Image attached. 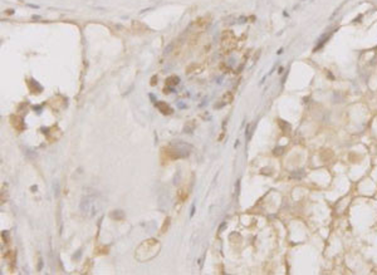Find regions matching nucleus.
Instances as JSON below:
<instances>
[{
    "label": "nucleus",
    "mask_w": 377,
    "mask_h": 275,
    "mask_svg": "<svg viewBox=\"0 0 377 275\" xmlns=\"http://www.w3.org/2000/svg\"><path fill=\"white\" fill-rule=\"evenodd\" d=\"M160 251V242L155 239L146 240L137 248L136 250V258L140 262H149L151 259L155 258Z\"/></svg>",
    "instance_id": "obj_1"
},
{
    "label": "nucleus",
    "mask_w": 377,
    "mask_h": 275,
    "mask_svg": "<svg viewBox=\"0 0 377 275\" xmlns=\"http://www.w3.org/2000/svg\"><path fill=\"white\" fill-rule=\"evenodd\" d=\"M101 205H102V201L100 199V195L92 193V195H87L86 197H83L81 202V210L88 216H95L98 213Z\"/></svg>",
    "instance_id": "obj_2"
},
{
    "label": "nucleus",
    "mask_w": 377,
    "mask_h": 275,
    "mask_svg": "<svg viewBox=\"0 0 377 275\" xmlns=\"http://www.w3.org/2000/svg\"><path fill=\"white\" fill-rule=\"evenodd\" d=\"M187 148H190V146H189V144L181 143V142H179V143H176V144H172L170 150L167 151V153L172 158L186 157V156L190 153V151H187Z\"/></svg>",
    "instance_id": "obj_3"
},
{
    "label": "nucleus",
    "mask_w": 377,
    "mask_h": 275,
    "mask_svg": "<svg viewBox=\"0 0 377 275\" xmlns=\"http://www.w3.org/2000/svg\"><path fill=\"white\" fill-rule=\"evenodd\" d=\"M156 107L162 112L163 115H171L172 113V109L168 104H166L165 102H156Z\"/></svg>",
    "instance_id": "obj_4"
}]
</instances>
